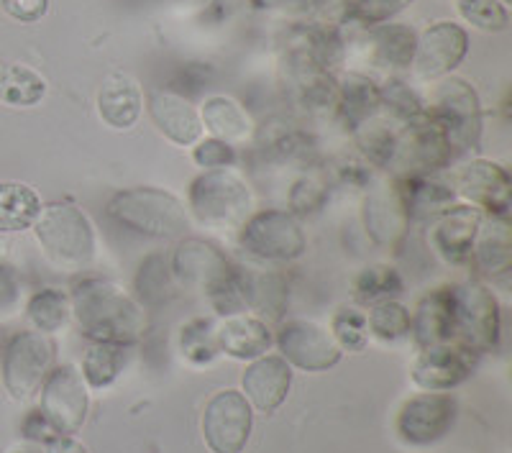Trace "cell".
Here are the masks:
<instances>
[{
	"label": "cell",
	"instance_id": "1",
	"mask_svg": "<svg viewBox=\"0 0 512 453\" xmlns=\"http://www.w3.org/2000/svg\"><path fill=\"white\" fill-rule=\"evenodd\" d=\"M72 318L85 338L93 343L134 346L149 328L144 302L123 290L118 282L103 277H82L72 282Z\"/></svg>",
	"mask_w": 512,
	"mask_h": 453
},
{
	"label": "cell",
	"instance_id": "2",
	"mask_svg": "<svg viewBox=\"0 0 512 453\" xmlns=\"http://www.w3.org/2000/svg\"><path fill=\"white\" fill-rule=\"evenodd\" d=\"M111 221L149 239H182L190 228V210L175 192L162 187H128L108 203Z\"/></svg>",
	"mask_w": 512,
	"mask_h": 453
},
{
	"label": "cell",
	"instance_id": "3",
	"mask_svg": "<svg viewBox=\"0 0 512 453\" xmlns=\"http://www.w3.org/2000/svg\"><path fill=\"white\" fill-rule=\"evenodd\" d=\"M34 236L49 262L62 272H82L90 267L98 249L93 221L72 203L41 205L34 221Z\"/></svg>",
	"mask_w": 512,
	"mask_h": 453
},
{
	"label": "cell",
	"instance_id": "4",
	"mask_svg": "<svg viewBox=\"0 0 512 453\" xmlns=\"http://www.w3.org/2000/svg\"><path fill=\"white\" fill-rule=\"evenodd\" d=\"M256 208L249 180L236 169H208L190 182L187 210L210 228H241Z\"/></svg>",
	"mask_w": 512,
	"mask_h": 453
},
{
	"label": "cell",
	"instance_id": "5",
	"mask_svg": "<svg viewBox=\"0 0 512 453\" xmlns=\"http://www.w3.org/2000/svg\"><path fill=\"white\" fill-rule=\"evenodd\" d=\"M239 244L246 254L272 264L295 262L308 251V236L300 218L290 210H254L239 228Z\"/></svg>",
	"mask_w": 512,
	"mask_h": 453
},
{
	"label": "cell",
	"instance_id": "6",
	"mask_svg": "<svg viewBox=\"0 0 512 453\" xmlns=\"http://www.w3.org/2000/svg\"><path fill=\"white\" fill-rule=\"evenodd\" d=\"M428 113L443 128L451 154L477 149L482 139V103L469 82L461 77H446L433 93Z\"/></svg>",
	"mask_w": 512,
	"mask_h": 453
},
{
	"label": "cell",
	"instance_id": "7",
	"mask_svg": "<svg viewBox=\"0 0 512 453\" xmlns=\"http://www.w3.org/2000/svg\"><path fill=\"white\" fill-rule=\"evenodd\" d=\"M456 338L474 354L495 351L502 333V310L495 292L484 282L469 279L454 287Z\"/></svg>",
	"mask_w": 512,
	"mask_h": 453
},
{
	"label": "cell",
	"instance_id": "8",
	"mask_svg": "<svg viewBox=\"0 0 512 453\" xmlns=\"http://www.w3.org/2000/svg\"><path fill=\"white\" fill-rule=\"evenodd\" d=\"M57 343L39 331H24L11 338L3 354V384L13 400H29L41 390L54 369Z\"/></svg>",
	"mask_w": 512,
	"mask_h": 453
},
{
	"label": "cell",
	"instance_id": "9",
	"mask_svg": "<svg viewBox=\"0 0 512 453\" xmlns=\"http://www.w3.org/2000/svg\"><path fill=\"white\" fill-rule=\"evenodd\" d=\"M39 413L57 433L75 436L85 425L90 407V390L75 364L54 366L41 384Z\"/></svg>",
	"mask_w": 512,
	"mask_h": 453
},
{
	"label": "cell",
	"instance_id": "10",
	"mask_svg": "<svg viewBox=\"0 0 512 453\" xmlns=\"http://www.w3.org/2000/svg\"><path fill=\"white\" fill-rule=\"evenodd\" d=\"M459 405L448 392H420L402 402L395 418V433L405 446L425 448L451 433Z\"/></svg>",
	"mask_w": 512,
	"mask_h": 453
},
{
	"label": "cell",
	"instance_id": "11",
	"mask_svg": "<svg viewBox=\"0 0 512 453\" xmlns=\"http://www.w3.org/2000/svg\"><path fill=\"white\" fill-rule=\"evenodd\" d=\"M169 267L177 285L205 292V297L226 285L228 279L239 272V267L216 244L198 236H187L175 246L169 256Z\"/></svg>",
	"mask_w": 512,
	"mask_h": 453
},
{
	"label": "cell",
	"instance_id": "12",
	"mask_svg": "<svg viewBox=\"0 0 512 453\" xmlns=\"http://www.w3.org/2000/svg\"><path fill=\"white\" fill-rule=\"evenodd\" d=\"M254 428V407L239 390H221L203 410V438L213 453H244Z\"/></svg>",
	"mask_w": 512,
	"mask_h": 453
},
{
	"label": "cell",
	"instance_id": "13",
	"mask_svg": "<svg viewBox=\"0 0 512 453\" xmlns=\"http://www.w3.org/2000/svg\"><path fill=\"white\" fill-rule=\"evenodd\" d=\"M456 198L464 205H472L479 213L507 218L512 203V180L507 167L492 159H472L456 172Z\"/></svg>",
	"mask_w": 512,
	"mask_h": 453
},
{
	"label": "cell",
	"instance_id": "14",
	"mask_svg": "<svg viewBox=\"0 0 512 453\" xmlns=\"http://www.w3.org/2000/svg\"><path fill=\"white\" fill-rule=\"evenodd\" d=\"M280 356L303 372H328L341 361L344 351L338 349L331 331L313 320H287L274 336Z\"/></svg>",
	"mask_w": 512,
	"mask_h": 453
},
{
	"label": "cell",
	"instance_id": "15",
	"mask_svg": "<svg viewBox=\"0 0 512 453\" xmlns=\"http://www.w3.org/2000/svg\"><path fill=\"white\" fill-rule=\"evenodd\" d=\"M361 221L369 239L382 249H397L405 241L410 231V215L395 180L374 182L369 187L361 208Z\"/></svg>",
	"mask_w": 512,
	"mask_h": 453
},
{
	"label": "cell",
	"instance_id": "16",
	"mask_svg": "<svg viewBox=\"0 0 512 453\" xmlns=\"http://www.w3.org/2000/svg\"><path fill=\"white\" fill-rule=\"evenodd\" d=\"M477 354L461 343H441L431 349H420L413 361V382L423 392H451L474 374Z\"/></svg>",
	"mask_w": 512,
	"mask_h": 453
},
{
	"label": "cell",
	"instance_id": "17",
	"mask_svg": "<svg viewBox=\"0 0 512 453\" xmlns=\"http://www.w3.org/2000/svg\"><path fill=\"white\" fill-rule=\"evenodd\" d=\"M466 52H469V34L464 26L438 21L418 36V49L413 59L415 72L423 80L448 77L464 62Z\"/></svg>",
	"mask_w": 512,
	"mask_h": 453
},
{
	"label": "cell",
	"instance_id": "18",
	"mask_svg": "<svg viewBox=\"0 0 512 453\" xmlns=\"http://www.w3.org/2000/svg\"><path fill=\"white\" fill-rule=\"evenodd\" d=\"M451 149L443 136V128L433 121V116L402 126L400 159H397V177L402 175H433L451 162Z\"/></svg>",
	"mask_w": 512,
	"mask_h": 453
},
{
	"label": "cell",
	"instance_id": "19",
	"mask_svg": "<svg viewBox=\"0 0 512 453\" xmlns=\"http://www.w3.org/2000/svg\"><path fill=\"white\" fill-rule=\"evenodd\" d=\"M292 390V366L280 354H264L249 361L241 377V395L264 415L277 413Z\"/></svg>",
	"mask_w": 512,
	"mask_h": 453
},
{
	"label": "cell",
	"instance_id": "20",
	"mask_svg": "<svg viewBox=\"0 0 512 453\" xmlns=\"http://www.w3.org/2000/svg\"><path fill=\"white\" fill-rule=\"evenodd\" d=\"M484 221V213H479L472 205H454L451 210L433 221L428 241L431 249L441 256L446 264H466L472 259L474 241H477L479 226Z\"/></svg>",
	"mask_w": 512,
	"mask_h": 453
},
{
	"label": "cell",
	"instance_id": "21",
	"mask_svg": "<svg viewBox=\"0 0 512 453\" xmlns=\"http://www.w3.org/2000/svg\"><path fill=\"white\" fill-rule=\"evenodd\" d=\"M410 336L418 349H431V346L454 341V287H436L420 297L415 313H410Z\"/></svg>",
	"mask_w": 512,
	"mask_h": 453
},
{
	"label": "cell",
	"instance_id": "22",
	"mask_svg": "<svg viewBox=\"0 0 512 453\" xmlns=\"http://www.w3.org/2000/svg\"><path fill=\"white\" fill-rule=\"evenodd\" d=\"M218 351L236 361H254L272 349L274 336L267 320L251 313L226 315L216 326Z\"/></svg>",
	"mask_w": 512,
	"mask_h": 453
},
{
	"label": "cell",
	"instance_id": "23",
	"mask_svg": "<svg viewBox=\"0 0 512 453\" xmlns=\"http://www.w3.org/2000/svg\"><path fill=\"white\" fill-rule=\"evenodd\" d=\"M149 113L157 128L167 136L169 141H175L177 146H192L198 144L203 136V121L200 113L195 111V105L175 90H157L149 98Z\"/></svg>",
	"mask_w": 512,
	"mask_h": 453
},
{
	"label": "cell",
	"instance_id": "24",
	"mask_svg": "<svg viewBox=\"0 0 512 453\" xmlns=\"http://www.w3.org/2000/svg\"><path fill=\"white\" fill-rule=\"evenodd\" d=\"M395 182L397 187H400L405 208H408L410 223L436 221V218H441L446 210L459 205L454 187L436 180V177L431 175H402L395 177Z\"/></svg>",
	"mask_w": 512,
	"mask_h": 453
},
{
	"label": "cell",
	"instance_id": "25",
	"mask_svg": "<svg viewBox=\"0 0 512 453\" xmlns=\"http://www.w3.org/2000/svg\"><path fill=\"white\" fill-rule=\"evenodd\" d=\"M474 267L492 279H505L512 269V228L507 218L489 215L482 221L474 241L472 259Z\"/></svg>",
	"mask_w": 512,
	"mask_h": 453
},
{
	"label": "cell",
	"instance_id": "26",
	"mask_svg": "<svg viewBox=\"0 0 512 453\" xmlns=\"http://www.w3.org/2000/svg\"><path fill=\"white\" fill-rule=\"evenodd\" d=\"M351 134H354L356 146H359V151L364 154L369 167L395 172L402 144L400 123L377 113L374 118H369V121H364L361 126H356Z\"/></svg>",
	"mask_w": 512,
	"mask_h": 453
},
{
	"label": "cell",
	"instance_id": "27",
	"mask_svg": "<svg viewBox=\"0 0 512 453\" xmlns=\"http://www.w3.org/2000/svg\"><path fill=\"white\" fill-rule=\"evenodd\" d=\"M144 108V93L128 75H108L98 93V111L111 128L126 131L134 126Z\"/></svg>",
	"mask_w": 512,
	"mask_h": 453
},
{
	"label": "cell",
	"instance_id": "28",
	"mask_svg": "<svg viewBox=\"0 0 512 453\" xmlns=\"http://www.w3.org/2000/svg\"><path fill=\"white\" fill-rule=\"evenodd\" d=\"M198 113L203 128L213 139H221L226 144H244L254 136V121L239 100L213 95L205 100Z\"/></svg>",
	"mask_w": 512,
	"mask_h": 453
},
{
	"label": "cell",
	"instance_id": "29",
	"mask_svg": "<svg viewBox=\"0 0 512 453\" xmlns=\"http://www.w3.org/2000/svg\"><path fill=\"white\" fill-rule=\"evenodd\" d=\"M338 118L346 123V128L354 131L364 121L379 113V85L369 80L367 75L349 72L344 80H338V98H336Z\"/></svg>",
	"mask_w": 512,
	"mask_h": 453
},
{
	"label": "cell",
	"instance_id": "30",
	"mask_svg": "<svg viewBox=\"0 0 512 453\" xmlns=\"http://www.w3.org/2000/svg\"><path fill=\"white\" fill-rule=\"evenodd\" d=\"M418 49V34L405 24H379L372 34L374 62L390 70H408Z\"/></svg>",
	"mask_w": 512,
	"mask_h": 453
},
{
	"label": "cell",
	"instance_id": "31",
	"mask_svg": "<svg viewBox=\"0 0 512 453\" xmlns=\"http://www.w3.org/2000/svg\"><path fill=\"white\" fill-rule=\"evenodd\" d=\"M41 198L24 182H0V233H18L34 226Z\"/></svg>",
	"mask_w": 512,
	"mask_h": 453
},
{
	"label": "cell",
	"instance_id": "32",
	"mask_svg": "<svg viewBox=\"0 0 512 453\" xmlns=\"http://www.w3.org/2000/svg\"><path fill=\"white\" fill-rule=\"evenodd\" d=\"M128 364V346L123 343H93L82 359V379L88 390H108Z\"/></svg>",
	"mask_w": 512,
	"mask_h": 453
},
{
	"label": "cell",
	"instance_id": "33",
	"mask_svg": "<svg viewBox=\"0 0 512 453\" xmlns=\"http://www.w3.org/2000/svg\"><path fill=\"white\" fill-rule=\"evenodd\" d=\"M47 95V80L18 62H0V100L16 108H29Z\"/></svg>",
	"mask_w": 512,
	"mask_h": 453
},
{
	"label": "cell",
	"instance_id": "34",
	"mask_svg": "<svg viewBox=\"0 0 512 453\" xmlns=\"http://www.w3.org/2000/svg\"><path fill=\"white\" fill-rule=\"evenodd\" d=\"M26 318L34 326V331L39 333H52L62 331L72 318V302L70 295L57 287H44V290L34 292L26 305Z\"/></svg>",
	"mask_w": 512,
	"mask_h": 453
},
{
	"label": "cell",
	"instance_id": "35",
	"mask_svg": "<svg viewBox=\"0 0 512 453\" xmlns=\"http://www.w3.org/2000/svg\"><path fill=\"white\" fill-rule=\"evenodd\" d=\"M290 70L295 77L297 98L308 111H336L338 80H333L331 72L320 67H290Z\"/></svg>",
	"mask_w": 512,
	"mask_h": 453
},
{
	"label": "cell",
	"instance_id": "36",
	"mask_svg": "<svg viewBox=\"0 0 512 453\" xmlns=\"http://www.w3.org/2000/svg\"><path fill=\"white\" fill-rule=\"evenodd\" d=\"M379 113L392 118L400 126H410V123L423 121L428 116V105L423 103V98L410 88L408 82L387 80L379 88Z\"/></svg>",
	"mask_w": 512,
	"mask_h": 453
},
{
	"label": "cell",
	"instance_id": "37",
	"mask_svg": "<svg viewBox=\"0 0 512 453\" xmlns=\"http://www.w3.org/2000/svg\"><path fill=\"white\" fill-rule=\"evenodd\" d=\"M402 290L405 279L392 264H369L354 279V295L369 305L379 300H395Z\"/></svg>",
	"mask_w": 512,
	"mask_h": 453
},
{
	"label": "cell",
	"instance_id": "38",
	"mask_svg": "<svg viewBox=\"0 0 512 453\" xmlns=\"http://www.w3.org/2000/svg\"><path fill=\"white\" fill-rule=\"evenodd\" d=\"M369 336L382 343H397L410 336V310L397 300H379L369 305Z\"/></svg>",
	"mask_w": 512,
	"mask_h": 453
},
{
	"label": "cell",
	"instance_id": "39",
	"mask_svg": "<svg viewBox=\"0 0 512 453\" xmlns=\"http://www.w3.org/2000/svg\"><path fill=\"white\" fill-rule=\"evenodd\" d=\"M136 295L146 305H159L172 295L175 287V277H172V267L164 254H149L141 262L139 272H136Z\"/></svg>",
	"mask_w": 512,
	"mask_h": 453
},
{
	"label": "cell",
	"instance_id": "40",
	"mask_svg": "<svg viewBox=\"0 0 512 453\" xmlns=\"http://www.w3.org/2000/svg\"><path fill=\"white\" fill-rule=\"evenodd\" d=\"M180 351L192 366L210 364L221 354L216 343V323L208 318H195L185 323L180 328Z\"/></svg>",
	"mask_w": 512,
	"mask_h": 453
},
{
	"label": "cell",
	"instance_id": "41",
	"mask_svg": "<svg viewBox=\"0 0 512 453\" xmlns=\"http://www.w3.org/2000/svg\"><path fill=\"white\" fill-rule=\"evenodd\" d=\"M331 336L341 351H351L359 354L369 346V326H367V313L354 305H344L338 308L331 318Z\"/></svg>",
	"mask_w": 512,
	"mask_h": 453
},
{
	"label": "cell",
	"instance_id": "42",
	"mask_svg": "<svg viewBox=\"0 0 512 453\" xmlns=\"http://www.w3.org/2000/svg\"><path fill=\"white\" fill-rule=\"evenodd\" d=\"M328 203V185L318 177H300L295 180V185L290 187V195H287V205H290V213L295 218H310V215H318L320 210L326 208Z\"/></svg>",
	"mask_w": 512,
	"mask_h": 453
},
{
	"label": "cell",
	"instance_id": "43",
	"mask_svg": "<svg viewBox=\"0 0 512 453\" xmlns=\"http://www.w3.org/2000/svg\"><path fill=\"white\" fill-rule=\"evenodd\" d=\"M464 21L482 31H505L510 24L507 6L502 0H456Z\"/></svg>",
	"mask_w": 512,
	"mask_h": 453
},
{
	"label": "cell",
	"instance_id": "44",
	"mask_svg": "<svg viewBox=\"0 0 512 453\" xmlns=\"http://www.w3.org/2000/svg\"><path fill=\"white\" fill-rule=\"evenodd\" d=\"M410 3L413 0H351V6H346V18L364 26H379L387 24Z\"/></svg>",
	"mask_w": 512,
	"mask_h": 453
},
{
	"label": "cell",
	"instance_id": "45",
	"mask_svg": "<svg viewBox=\"0 0 512 453\" xmlns=\"http://www.w3.org/2000/svg\"><path fill=\"white\" fill-rule=\"evenodd\" d=\"M192 162L203 167L205 172L208 169H231L239 162V154H236V146L226 144L221 139H200L192 149Z\"/></svg>",
	"mask_w": 512,
	"mask_h": 453
},
{
	"label": "cell",
	"instance_id": "46",
	"mask_svg": "<svg viewBox=\"0 0 512 453\" xmlns=\"http://www.w3.org/2000/svg\"><path fill=\"white\" fill-rule=\"evenodd\" d=\"M0 6L21 24H34L49 11V0H0Z\"/></svg>",
	"mask_w": 512,
	"mask_h": 453
},
{
	"label": "cell",
	"instance_id": "47",
	"mask_svg": "<svg viewBox=\"0 0 512 453\" xmlns=\"http://www.w3.org/2000/svg\"><path fill=\"white\" fill-rule=\"evenodd\" d=\"M18 297H21L18 274L11 267H6V264H0V313L11 310L18 302Z\"/></svg>",
	"mask_w": 512,
	"mask_h": 453
},
{
	"label": "cell",
	"instance_id": "48",
	"mask_svg": "<svg viewBox=\"0 0 512 453\" xmlns=\"http://www.w3.org/2000/svg\"><path fill=\"white\" fill-rule=\"evenodd\" d=\"M259 11H308L320 0H251Z\"/></svg>",
	"mask_w": 512,
	"mask_h": 453
},
{
	"label": "cell",
	"instance_id": "49",
	"mask_svg": "<svg viewBox=\"0 0 512 453\" xmlns=\"http://www.w3.org/2000/svg\"><path fill=\"white\" fill-rule=\"evenodd\" d=\"M44 448H47V453H90L85 443L77 441L75 436H62V433L44 443Z\"/></svg>",
	"mask_w": 512,
	"mask_h": 453
},
{
	"label": "cell",
	"instance_id": "50",
	"mask_svg": "<svg viewBox=\"0 0 512 453\" xmlns=\"http://www.w3.org/2000/svg\"><path fill=\"white\" fill-rule=\"evenodd\" d=\"M8 249H11V244H8V241L3 239V236H0V264H6Z\"/></svg>",
	"mask_w": 512,
	"mask_h": 453
}]
</instances>
